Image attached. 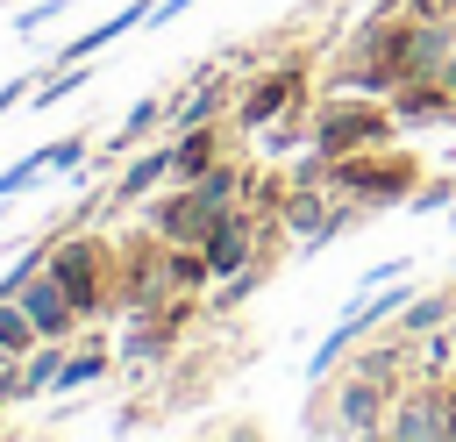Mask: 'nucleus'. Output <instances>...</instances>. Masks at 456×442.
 <instances>
[{
    "mask_svg": "<svg viewBox=\"0 0 456 442\" xmlns=\"http://www.w3.org/2000/svg\"><path fill=\"white\" fill-rule=\"evenodd\" d=\"M43 164H50V143H43V150H28L21 164H7V171H0V200H7V192H21V185L43 171Z\"/></svg>",
    "mask_w": 456,
    "mask_h": 442,
    "instance_id": "obj_5",
    "label": "nucleus"
},
{
    "mask_svg": "<svg viewBox=\"0 0 456 442\" xmlns=\"http://www.w3.org/2000/svg\"><path fill=\"white\" fill-rule=\"evenodd\" d=\"M285 93H292V78H264V86L249 93V107H242V121H264V114H271V107H278Z\"/></svg>",
    "mask_w": 456,
    "mask_h": 442,
    "instance_id": "obj_6",
    "label": "nucleus"
},
{
    "mask_svg": "<svg viewBox=\"0 0 456 442\" xmlns=\"http://www.w3.org/2000/svg\"><path fill=\"white\" fill-rule=\"evenodd\" d=\"M0 356H7V349H0Z\"/></svg>",
    "mask_w": 456,
    "mask_h": 442,
    "instance_id": "obj_11",
    "label": "nucleus"
},
{
    "mask_svg": "<svg viewBox=\"0 0 456 442\" xmlns=\"http://www.w3.org/2000/svg\"><path fill=\"white\" fill-rule=\"evenodd\" d=\"M150 121H157V100H142V107H135V114H128V121L114 128V150H128V143H135V135H142Z\"/></svg>",
    "mask_w": 456,
    "mask_h": 442,
    "instance_id": "obj_8",
    "label": "nucleus"
},
{
    "mask_svg": "<svg viewBox=\"0 0 456 442\" xmlns=\"http://www.w3.org/2000/svg\"><path fill=\"white\" fill-rule=\"evenodd\" d=\"M21 314H28L43 335H57V328L71 321V299H57V278H28V299H21Z\"/></svg>",
    "mask_w": 456,
    "mask_h": 442,
    "instance_id": "obj_2",
    "label": "nucleus"
},
{
    "mask_svg": "<svg viewBox=\"0 0 456 442\" xmlns=\"http://www.w3.org/2000/svg\"><path fill=\"white\" fill-rule=\"evenodd\" d=\"M93 371H100V356H78V364H64V371H57V385H86Z\"/></svg>",
    "mask_w": 456,
    "mask_h": 442,
    "instance_id": "obj_9",
    "label": "nucleus"
},
{
    "mask_svg": "<svg viewBox=\"0 0 456 442\" xmlns=\"http://www.w3.org/2000/svg\"><path fill=\"white\" fill-rule=\"evenodd\" d=\"M242 250H249V235H242L235 221H214V242H207V264H214V271H228V264H242Z\"/></svg>",
    "mask_w": 456,
    "mask_h": 442,
    "instance_id": "obj_3",
    "label": "nucleus"
},
{
    "mask_svg": "<svg viewBox=\"0 0 456 442\" xmlns=\"http://www.w3.org/2000/svg\"><path fill=\"white\" fill-rule=\"evenodd\" d=\"M28 335H43V328H36L28 314H7V307H0V342H7V356H14V349H21Z\"/></svg>",
    "mask_w": 456,
    "mask_h": 442,
    "instance_id": "obj_7",
    "label": "nucleus"
},
{
    "mask_svg": "<svg viewBox=\"0 0 456 442\" xmlns=\"http://www.w3.org/2000/svg\"><path fill=\"white\" fill-rule=\"evenodd\" d=\"M370 406H378V392H370V385H349V392H342V428H349V435L378 428V413H370Z\"/></svg>",
    "mask_w": 456,
    "mask_h": 442,
    "instance_id": "obj_4",
    "label": "nucleus"
},
{
    "mask_svg": "<svg viewBox=\"0 0 456 442\" xmlns=\"http://www.w3.org/2000/svg\"><path fill=\"white\" fill-rule=\"evenodd\" d=\"M150 14H157V0H135V7H121L114 21H100V29H86V36H78V43L64 50V64H78L86 50H107V43H121V36H128L135 21H150Z\"/></svg>",
    "mask_w": 456,
    "mask_h": 442,
    "instance_id": "obj_1",
    "label": "nucleus"
},
{
    "mask_svg": "<svg viewBox=\"0 0 456 442\" xmlns=\"http://www.w3.org/2000/svg\"><path fill=\"white\" fill-rule=\"evenodd\" d=\"M185 7H192V0H164V7L150 14V21H171V14H185Z\"/></svg>",
    "mask_w": 456,
    "mask_h": 442,
    "instance_id": "obj_10",
    "label": "nucleus"
}]
</instances>
